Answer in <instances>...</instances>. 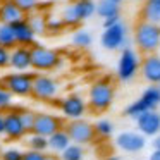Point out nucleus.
<instances>
[{
    "label": "nucleus",
    "instance_id": "obj_13",
    "mask_svg": "<svg viewBox=\"0 0 160 160\" xmlns=\"http://www.w3.org/2000/svg\"><path fill=\"white\" fill-rule=\"evenodd\" d=\"M136 128L143 136H158L160 134V112L148 110L136 119Z\"/></svg>",
    "mask_w": 160,
    "mask_h": 160
},
{
    "label": "nucleus",
    "instance_id": "obj_39",
    "mask_svg": "<svg viewBox=\"0 0 160 160\" xmlns=\"http://www.w3.org/2000/svg\"><path fill=\"white\" fill-rule=\"evenodd\" d=\"M148 160H160V150H153V152L150 153Z\"/></svg>",
    "mask_w": 160,
    "mask_h": 160
},
{
    "label": "nucleus",
    "instance_id": "obj_1",
    "mask_svg": "<svg viewBox=\"0 0 160 160\" xmlns=\"http://www.w3.org/2000/svg\"><path fill=\"white\" fill-rule=\"evenodd\" d=\"M134 43L145 55L155 53L160 48V26L141 19L134 28Z\"/></svg>",
    "mask_w": 160,
    "mask_h": 160
},
{
    "label": "nucleus",
    "instance_id": "obj_11",
    "mask_svg": "<svg viewBox=\"0 0 160 160\" xmlns=\"http://www.w3.org/2000/svg\"><path fill=\"white\" fill-rule=\"evenodd\" d=\"M59 108L67 121H76V119H83V115L86 114L88 102L83 97L72 93V95H67V97H64L60 100Z\"/></svg>",
    "mask_w": 160,
    "mask_h": 160
},
{
    "label": "nucleus",
    "instance_id": "obj_45",
    "mask_svg": "<svg viewBox=\"0 0 160 160\" xmlns=\"http://www.w3.org/2000/svg\"><path fill=\"white\" fill-rule=\"evenodd\" d=\"M158 88H160V84H158Z\"/></svg>",
    "mask_w": 160,
    "mask_h": 160
},
{
    "label": "nucleus",
    "instance_id": "obj_29",
    "mask_svg": "<svg viewBox=\"0 0 160 160\" xmlns=\"http://www.w3.org/2000/svg\"><path fill=\"white\" fill-rule=\"evenodd\" d=\"M95 131H97V136H102V138H110L114 134V124H112L108 119H100L95 124Z\"/></svg>",
    "mask_w": 160,
    "mask_h": 160
},
{
    "label": "nucleus",
    "instance_id": "obj_38",
    "mask_svg": "<svg viewBox=\"0 0 160 160\" xmlns=\"http://www.w3.org/2000/svg\"><path fill=\"white\" fill-rule=\"evenodd\" d=\"M5 134V115L4 112H0V136Z\"/></svg>",
    "mask_w": 160,
    "mask_h": 160
},
{
    "label": "nucleus",
    "instance_id": "obj_9",
    "mask_svg": "<svg viewBox=\"0 0 160 160\" xmlns=\"http://www.w3.org/2000/svg\"><path fill=\"white\" fill-rule=\"evenodd\" d=\"M60 91V84L57 79L47 76V74H35L33 78V93L31 97L36 100H43L48 102L59 95Z\"/></svg>",
    "mask_w": 160,
    "mask_h": 160
},
{
    "label": "nucleus",
    "instance_id": "obj_28",
    "mask_svg": "<svg viewBox=\"0 0 160 160\" xmlns=\"http://www.w3.org/2000/svg\"><path fill=\"white\" fill-rule=\"evenodd\" d=\"M124 112H126V115H128V117H131V119H134V121H136V119H138L141 114L148 112V108H146L145 105H143V102L138 98V100L131 102V103H129L128 107H126V110H124Z\"/></svg>",
    "mask_w": 160,
    "mask_h": 160
},
{
    "label": "nucleus",
    "instance_id": "obj_14",
    "mask_svg": "<svg viewBox=\"0 0 160 160\" xmlns=\"http://www.w3.org/2000/svg\"><path fill=\"white\" fill-rule=\"evenodd\" d=\"M4 115H5V134L4 136H7L9 139H21L24 134H28L18 108H11V110L4 112Z\"/></svg>",
    "mask_w": 160,
    "mask_h": 160
},
{
    "label": "nucleus",
    "instance_id": "obj_3",
    "mask_svg": "<svg viewBox=\"0 0 160 160\" xmlns=\"http://www.w3.org/2000/svg\"><path fill=\"white\" fill-rule=\"evenodd\" d=\"M93 14H97V4L93 0H76L62 11L60 19L66 26H78Z\"/></svg>",
    "mask_w": 160,
    "mask_h": 160
},
{
    "label": "nucleus",
    "instance_id": "obj_5",
    "mask_svg": "<svg viewBox=\"0 0 160 160\" xmlns=\"http://www.w3.org/2000/svg\"><path fill=\"white\" fill-rule=\"evenodd\" d=\"M33 78L35 74H28V72H12V74H5L0 84L4 88H7L12 93V97H31L33 93Z\"/></svg>",
    "mask_w": 160,
    "mask_h": 160
},
{
    "label": "nucleus",
    "instance_id": "obj_15",
    "mask_svg": "<svg viewBox=\"0 0 160 160\" xmlns=\"http://www.w3.org/2000/svg\"><path fill=\"white\" fill-rule=\"evenodd\" d=\"M141 76L150 84H160V55L152 53L141 60Z\"/></svg>",
    "mask_w": 160,
    "mask_h": 160
},
{
    "label": "nucleus",
    "instance_id": "obj_27",
    "mask_svg": "<svg viewBox=\"0 0 160 160\" xmlns=\"http://www.w3.org/2000/svg\"><path fill=\"white\" fill-rule=\"evenodd\" d=\"M28 146H29V150L45 153L47 150H48V138L40 136V134H31L28 138Z\"/></svg>",
    "mask_w": 160,
    "mask_h": 160
},
{
    "label": "nucleus",
    "instance_id": "obj_31",
    "mask_svg": "<svg viewBox=\"0 0 160 160\" xmlns=\"http://www.w3.org/2000/svg\"><path fill=\"white\" fill-rule=\"evenodd\" d=\"M18 7L21 9L24 14H35L36 11L40 9V0H14Z\"/></svg>",
    "mask_w": 160,
    "mask_h": 160
},
{
    "label": "nucleus",
    "instance_id": "obj_22",
    "mask_svg": "<svg viewBox=\"0 0 160 160\" xmlns=\"http://www.w3.org/2000/svg\"><path fill=\"white\" fill-rule=\"evenodd\" d=\"M97 14L103 19L121 16V7H119V4H114L110 0H100V2H97Z\"/></svg>",
    "mask_w": 160,
    "mask_h": 160
},
{
    "label": "nucleus",
    "instance_id": "obj_37",
    "mask_svg": "<svg viewBox=\"0 0 160 160\" xmlns=\"http://www.w3.org/2000/svg\"><path fill=\"white\" fill-rule=\"evenodd\" d=\"M119 22H121V16H114V18L103 19V29H107V28H112V26L119 24Z\"/></svg>",
    "mask_w": 160,
    "mask_h": 160
},
{
    "label": "nucleus",
    "instance_id": "obj_23",
    "mask_svg": "<svg viewBox=\"0 0 160 160\" xmlns=\"http://www.w3.org/2000/svg\"><path fill=\"white\" fill-rule=\"evenodd\" d=\"M0 45L7 47V48H16L18 47V40H16V35L12 31L11 24H4L0 22Z\"/></svg>",
    "mask_w": 160,
    "mask_h": 160
},
{
    "label": "nucleus",
    "instance_id": "obj_36",
    "mask_svg": "<svg viewBox=\"0 0 160 160\" xmlns=\"http://www.w3.org/2000/svg\"><path fill=\"white\" fill-rule=\"evenodd\" d=\"M22 160H47V153L35 152V150H28V152H24V158Z\"/></svg>",
    "mask_w": 160,
    "mask_h": 160
},
{
    "label": "nucleus",
    "instance_id": "obj_43",
    "mask_svg": "<svg viewBox=\"0 0 160 160\" xmlns=\"http://www.w3.org/2000/svg\"><path fill=\"white\" fill-rule=\"evenodd\" d=\"M110 2H114V4H121L122 0H110Z\"/></svg>",
    "mask_w": 160,
    "mask_h": 160
},
{
    "label": "nucleus",
    "instance_id": "obj_35",
    "mask_svg": "<svg viewBox=\"0 0 160 160\" xmlns=\"http://www.w3.org/2000/svg\"><path fill=\"white\" fill-rule=\"evenodd\" d=\"M66 28L62 19H48L47 21V33H60Z\"/></svg>",
    "mask_w": 160,
    "mask_h": 160
},
{
    "label": "nucleus",
    "instance_id": "obj_33",
    "mask_svg": "<svg viewBox=\"0 0 160 160\" xmlns=\"http://www.w3.org/2000/svg\"><path fill=\"white\" fill-rule=\"evenodd\" d=\"M22 158H24V152H19L18 148H7L0 155V160H22Z\"/></svg>",
    "mask_w": 160,
    "mask_h": 160
},
{
    "label": "nucleus",
    "instance_id": "obj_17",
    "mask_svg": "<svg viewBox=\"0 0 160 160\" xmlns=\"http://www.w3.org/2000/svg\"><path fill=\"white\" fill-rule=\"evenodd\" d=\"M12 26V31H14V35H16V40H18V45H21V47H33L35 45V38H36V35H35V31H33V28L29 26V22H28V19H21V21H16L14 24H11Z\"/></svg>",
    "mask_w": 160,
    "mask_h": 160
},
{
    "label": "nucleus",
    "instance_id": "obj_34",
    "mask_svg": "<svg viewBox=\"0 0 160 160\" xmlns=\"http://www.w3.org/2000/svg\"><path fill=\"white\" fill-rule=\"evenodd\" d=\"M11 67V48L0 45V69Z\"/></svg>",
    "mask_w": 160,
    "mask_h": 160
},
{
    "label": "nucleus",
    "instance_id": "obj_30",
    "mask_svg": "<svg viewBox=\"0 0 160 160\" xmlns=\"http://www.w3.org/2000/svg\"><path fill=\"white\" fill-rule=\"evenodd\" d=\"M19 114H21V121H22V124H24V129L28 132H31L33 131V126H35V121H36V114H38V112H33V110H29V108H21Z\"/></svg>",
    "mask_w": 160,
    "mask_h": 160
},
{
    "label": "nucleus",
    "instance_id": "obj_18",
    "mask_svg": "<svg viewBox=\"0 0 160 160\" xmlns=\"http://www.w3.org/2000/svg\"><path fill=\"white\" fill-rule=\"evenodd\" d=\"M26 14L18 7L14 0H4L0 4V22L4 24H14L16 21H21L24 19Z\"/></svg>",
    "mask_w": 160,
    "mask_h": 160
},
{
    "label": "nucleus",
    "instance_id": "obj_16",
    "mask_svg": "<svg viewBox=\"0 0 160 160\" xmlns=\"http://www.w3.org/2000/svg\"><path fill=\"white\" fill-rule=\"evenodd\" d=\"M11 67L16 72H26L31 69V47L18 45L11 50Z\"/></svg>",
    "mask_w": 160,
    "mask_h": 160
},
{
    "label": "nucleus",
    "instance_id": "obj_32",
    "mask_svg": "<svg viewBox=\"0 0 160 160\" xmlns=\"http://www.w3.org/2000/svg\"><path fill=\"white\" fill-rule=\"evenodd\" d=\"M12 108V93L0 84V112H7Z\"/></svg>",
    "mask_w": 160,
    "mask_h": 160
},
{
    "label": "nucleus",
    "instance_id": "obj_21",
    "mask_svg": "<svg viewBox=\"0 0 160 160\" xmlns=\"http://www.w3.org/2000/svg\"><path fill=\"white\" fill-rule=\"evenodd\" d=\"M141 16H143V21L160 26V0H145Z\"/></svg>",
    "mask_w": 160,
    "mask_h": 160
},
{
    "label": "nucleus",
    "instance_id": "obj_6",
    "mask_svg": "<svg viewBox=\"0 0 160 160\" xmlns=\"http://www.w3.org/2000/svg\"><path fill=\"white\" fill-rule=\"evenodd\" d=\"M141 69V60H139L138 53L128 47V48L121 50L119 55V62H117V78L122 83H129L136 78L138 71Z\"/></svg>",
    "mask_w": 160,
    "mask_h": 160
},
{
    "label": "nucleus",
    "instance_id": "obj_25",
    "mask_svg": "<svg viewBox=\"0 0 160 160\" xmlns=\"http://www.w3.org/2000/svg\"><path fill=\"white\" fill-rule=\"evenodd\" d=\"M83 157H84V148H83V145L71 143V145L59 155V158H60V160H83Z\"/></svg>",
    "mask_w": 160,
    "mask_h": 160
},
{
    "label": "nucleus",
    "instance_id": "obj_40",
    "mask_svg": "<svg viewBox=\"0 0 160 160\" xmlns=\"http://www.w3.org/2000/svg\"><path fill=\"white\" fill-rule=\"evenodd\" d=\"M152 145H153V150H160V134H158V136H155V138H153Z\"/></svg>",
    "mask_w": 160,
    "mask_h": 160
},
{
    "label": "nucleus",
    "instance_id": "obj_24",
    "mask_svg": "<svg viewBox=\"0 0 160 160\" xmlns=\"http://www.w3.org/2000/svg\"><path fill=\"white\" fill-rule=\"evenodd\" d=\"M71 40H72V45L79 47V48H86L93 43V36L88 29H76L71 36Z\"/></svg>",
    "mask_w": 160,
    "mask_h": 160
},
{
    "label": "nucleus",
    "instance_id": "obj_4",
    "mask_svg": "<svg viewBox=\"0 0 160 160\" xmlns=\"http://www.w3.org/2000/svg\"><path fill=\"white\" fill-rule=\"evenodd\" d=\"M59 64L60 57L53 48H48L42 43H35L31 47V69L38 72H48L55 69Z\"/></svg>",
    "mask_w": 160,
    "mask_h": 160
},
{
    "label": "nucleus",
    "instance_id": "obj_7",
    "mask_svg": "<svg viewBox=\"0 0 160 160\" xmlns=\"http://www.w3.org/2000/svg\"><path fill=\"white\" fill-rule=\"evenodd\" d=\"M69 134L71 141L76 145H88L97 138V131H95V124L84 121V119H76V121H67L66 128H64Z\"/></svg>",
    "mask_w": 160,
    "mask_h": 160
},
{
    "label": "nucleus",
    "instance_id": "obj_46",
    "mask_svg": "<svg viewBox=\"0 0 160 160\" xmlns=\"http://www.w3.org/2000/svg\"><path fill=\"white\" fill-rule=\"evenodd\" d=\"M158 52H160V48H158Z\"/></svg>",
    "mask_w": 160,
    "mask_h": 160
},
{
    "label": "nucleus",
    "instance_id": "obj_8",
    "mask_svg": "<svg viewBox=\"0 0 160 160\" xmlns=\"http://www.w3.org/2000/svg\"><path fill=\"white\" fill-rule=\"evenodd\" d=\"M100 43L105 50H121V48H128V26L124 22L112 26V28L103 29L100 36Z\"/></svg>",
    "mask_w": 160,
    "mask_h": 160
},
{
    "label": "nucleus",
    "instance_id": "obj_42",
    "mask_svg": "<svg viewBox=\"0 0 160 160\" xmlns=\"http://www.w3.org/2000/svg\"><path fill=\"white\" fill-rule=\"evenodd\" d=\"M105 160H121V158H119V157H107Z\"/></svg>",
    "mask_w": 160,
    "mask_h": 160
},
{
    "label": "nucleus",
    "instance_id": "obj_20",
    "mask_svg": "<svg viewBox=\"0 0 160 160\" xmlns=\"http://www.w3.org/2000/svg\"><path fill=\"white\" fill-rule=\"evenodd\" d=\"M71 138H69V134H67V131L66 129H60V131H57L55 134H52L48 138V150H52L53 153H62L64 150L67 148V146L71 145Z\"/></svg>",
    "mask_w": 160,
    "mask_h": 160
},
{
    "label": "nucleus",
    "instance_id": "obj_26",
    "mask_svg": "<svg viewBox=\"0 0 160 160\" xmlns=\"http://www.w3.org/2000/svg\"><path fill=\"white\" fill-rule=\"evenodd\" d=\"M28 22L29 26L33 28V31H35V35H43V33H47V21L48 19H45V16L43 14H29L28 18Z\"/></svg>",
    "mask_w": 160,
    "mask_h": 160
},
{
    "label": "nucleus",
    "instance_id": "obj_44",
    "mask_svg": "<svg viewBox=\"0 0 160 160\" xmlns=\"http://www.w3.org/2000/svg\"><path fill=\"white\" fill-rule=\"evenodd\" d=\"M0 155H2V148H0Z\"/></svg>",
    "mask_w": 160,
    "mask_h": 160
},
{
    "label": "nucleus",
    "instance_id": "obj_41",
    "mask_svg": "<svg viewBox=\"0 0 160 160\" xmlns=\"http://www.w3.org/2000/svg\"><path fill=\"white\" fill-rule=\"evenodd\" d=\"M47 160H60V158L55 157V155H47Z\"/></svg>",
    "mask_w": 160,
    "mask_h": 160
},
{
    "label": "nucleus",
    "instance_id": "obj_19",
    "mask_svg": "<svg viewBox=\"0 0 160 160\" xmlns=\"http://www.w3.org/2000/svg\"><path fill=\"white\" fill-rule=\"evenodd\" d=\"M139 100L143 102L148 110H157L160 107V88L157 84H150L148 88H145L139 97Z\"/></svg>",
    "mask_w": 160,
    "mask_h": 160
},
{
    "label": "nucleus",
    "instance_id": "obj_2",
    "mask_svg": "<svg viewBox=\"0 0 160 160\" xmlns=\"http://www.w3.org/2000/svg\"><path fill=\"white\" fill-rule=\"evenodd\" d=\"M114 97V84L108 79H98L88 90V107L93 112H105L112 107Z\"/></svg>",
    "mask_w": 160,
    "mask_h": 160
},
{
    "label": "nucleus",
    "instance_id": "obj_10",
    "mask_svg": "<svg viewBox=\"0 0 160 160\" xmlns=\"http://www.w3.org/2000/svg\"><path fill=\"white\" fill-rule=\"evenodd\" d=\"M64 128H66V124L59 115L48 114V112H38L31 134H40V136H45V138H50L52 134H55L57 131H60Z\"/></svg>",
    "mask_w": 160,
    "mask_h": 160
},
{
    "label": "nucleus",
    "instance_id": "obj_12",
    "mask_svg": "<svg viewBox=\"0 0 160 160\" xmlns=\"http://www.w3.org/2000/svg\"><path fill=\"white\" fill-rule=\"evenodd\" d=\"M115 146L126 153H138L146 146V136L139 131H122L115 136Z\"/></svg>",
    "mask_w": 160,
    "mask_h": 160
}]
</instances>
